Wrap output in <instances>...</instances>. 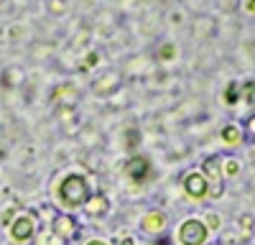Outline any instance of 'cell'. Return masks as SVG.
Here are the masks:
<instances>
[{
    "instance_id": "obj_23",
    "label": "cell",
    "mask_w": 255,
    "mask_h": 245,
    "mask_svg": "<svg viewBox=\"0 0 255 245\" xmlns=\"http://www.w3.org/2000/svg\"><path fill=\"white\" fill-rule=\"evenodd\" d=\"M118 245H135V238H133V235H123V238L118 240Z\"/></svg>"
},
{
    "instance_id": "obj_17",
    "label": "cell",
    "mask_w": 255,
    "mask_h": 245,
    "mask_svg": "<svg viewBox=\"0 0 255 245\" xmlns=\"http://www.w3.org/2000/svg\"><path fill=\"white\" fill-rule=\"evenodd\" d=\"M235 225H238V230H240V238L248 240L253 235V228H255V217L253 215H240Z\"/></svg>"
},
{
    "instance_id": "obj_21",
    "label": "cell",
    "mask_w": 255,
    "mask_h": 245,
    "mask_svg": "<svg viewBox=\"0 0 255 245\" xmlns=\"http://www.w3.org/2000/svg\"><path fill=\"white\" fill-rule=\"evenodd\" d=\"M202 222L207 225V230H209V233H215V230H220V225H222V217H220L217 212H209V215H207V217H204Z\"/></svg>"
},
{
    "instance_id": "obj_25",
    "label": "cell",
    "mask_w": 255,
    "mask_h": 245,
    "mask_svg": "<svg viewBox=\"0 0 255 245\" xmlns=\"http://www.w3.org/2000/svg\"><path fill=\"white\" fill-rule=\"evenodd\" d=\"M168 243H171V240H168V238H163V235H161V238H158V243H156V245H168Z\"/></svg>"
},
{
    "instance_id": "obj_5",
    "label": "cell",
    "mask_w": 255,
    "mask_h": 245,
    "mask_svg": "<svg viewBox=\"0 0 255 245\" xmlns=\"http://www.w3.org/2000/svg\"><path fill=\"white\" fill-rule=\"evenodd\" d=\"M179 243L181 245H204L207 238H209V230H207V225L197 217H189L181 222V228H179Z\"/></svg>"
},
{
    "instance_id": "obj_1",
    "label": "cell",
    "mask_w": 255,
    "mask_h": 245,
    "mask_svg": "<svg viewBox=\"0 0 255 245\" xmlns=\"http://www.w3.org/2000/svg\"><path fill=\"white\" fill-rule=\"evenodd\" d=\"M90 197H92V187H90L87 176H82V174H67L59 181V187H56L59 204H64L69 212L84 207Z\"/></svg>"
},
{
    "instance_id": "obj_29",
    "label": "cell",
    "mask_w": 255,
    "mask_h": 245,
    "mask_svg": "<svg viewBox=\"0 0 255 245\" xmlns=\"http://www.w3.org/2000/svg\"><path fill=\"white\" fill-rule=\"evenodd\" d=\"M215 245H222V243H215Z\"/></svg>"
},
{
    "instance_id": "obj_20",
    "label": "cell",
    "mask_w": 255,
    "mask_h": 245,
    "mask_svg": "<svg viewBox=\"0 0 255 245\" xmlns=\"http://www.w3.org/2000/svg\"><path fill=\"white\" fill-rule=\"evenodd\" d=\"M240 87H243V100L245 102H255V79L240 82Z\"/></svg>"
},
{
    "instance_id": "obj_18",
    "label": "cell",
    "mask_w": 255,
    "mask_h": 245,
    "mask_svg": "<svg viewBox=\"0 0 255 245\" xmlns=\"http://www.w3.org/2000/svg\"><path fill=\"white\" fill-rule=\"evenodd\" d=\"M138 146H140V130L138 128H128V133H125V148L133 151Z\"/></svg>"
},
{
    "instance_id": "obj_8",
    "label": "cell",
    "mask_w": 255,
    "mask_h": 245,
    "mask_svg": "<svg viewBox=\"0 0 255 245\" xmlns=\"http://www.w3.org/2000/svg\"><path fill=\"white\" fill-rule=\"evenodd\" d=\"M166 228H168V217L163 210H148L140 220V233L151 235V238H158Z\"/></svg>"
},
{
    "instance_id": "obj_6",
    "label": "cell",
    "mask_w": 255,
    "mask_h": 245,
    "mask_svg": "<svg viewBox=\"0 0 255 245\" xmlns=\"http://www.w3.org/2000/svg\"><path fill=\"white\" fill-rule=\"evenodd\" d=\"M184 192H186V197H191L194 202H202V199H209V184H207V179L202 176V171H189L186 176H184Z\"/></svg>"
},
{
    "instance_id": "obj_7",
    "label": "cell",
    "mask_w": 255,
    "mask_h": 245,
    "mask_svg": "<svg viewBox=\"0 0 255 245\" xmlns=\"http://www.w3.org/2000/svg\"><path fill=\"white\" fill-rule=\"evenodd\" d=\"M125 174L135 184H145L148 179H151V174H153V166H151V161H148L145 156H130L128 163H125Z\"/></svg>"
},
{
    "instance_id": "obj_10",
    "label": "cell",
    "mask_w": 255,
    "mask_h": 245,
    "mask_svg": "<svg viewBox=\"0 0 255 245\" xmlns=\"http://www.w3.org/2000/svg\"><path fill=\"white\" fill-rule=\"evenodd\" d=\"M110 199L105 197V194H100V192H92V197L87 199V204H84V215H87L90 220H102V217H108L110 215Z\"/></svg>"
},
{
    "instance_id": "obj_13",
    "label": "cell",
    "mask_w": 255,
    "mask_h": 245,
    "mask_svg": "<svg viewBox=\"0 0 255 245\" xmlns=\"http://www.w3.org/2000/svg\"><path fill=\"white\" fill-rule=\"evenodd\" d=\"M28 245H67V243H64L51 228H49V225H44V222H41V228H38V233H36V238L28 243Z\"/></svg>"
},
{
    "instance_id": "obj_28",
    "label": "cell",
    "mask_w": 255,
    "mask_h": 245,
    "mask_svg": "<svg viewBox=\"0 0 255 245\" xmlns=\"http://www.w3.org/2000/svg\"><path fill=\"white\" fill-rule=\"evenodd\" d=\"M3 3H5V0H0V5H3Z\"/></svg>"
},
{
    "instance_id": "obj_3",
    "label": "cell",
    "mask_w": 255,
    "mask_h": 245,
    "mask_svg": "<svg viewBox=\"0 0 255 245\" xmlns=\"http://www.w3.org/2000/svg\"><path fill=\"white\" fill-rule=\"evenodd\" d=\"M38 228H41V220H38L36 210L15 215V220H13V222L8 225V230H10V238H13V240H15L18 245H28V243H31V240L36 238Z\"/></svg>"
},
{
    "instance_id": "obj_9",
    "label": "cell",
    "mask_w": 255,
    "mask_h": 245,
    "mask_svg": "<svg viewBox=\"0 0 255 245\" xmlns=\"http://www.w3.org/2000/svg\"><path fill=\"white\" fill-rule=\"evenodd\" d=\"M79 100V90L72 85V82H59L51 90V102L56 108H74Z\"/></svg>"
},
{
    "instance_id": "obj_11",
    "label": "cell",
    "mask_w": 255,
    "mask_h": 245,
    "mask_svg": "<svg viewBox=\"0 0 255 245\" xmlns=\"http://www.w3.org/2000/svg\"><path fill=\"white\" fill-rule=\"evenodd\" d=\"M118 85H120V74L118 72H105L100 79L92 82V92L108 97V95H113V90H118Z\"/></svg>"
},
{
    "instance_id": "obj_19",
    "label": "cell",
    "mask_w": 255,
    "mask_h": 245,
    "mask_svg": "<svg viewBox=\"0 0 255 245\" xmlns=\"http://www.w3.org/2000/svg\"><path fill=\"white\" fill-rule=\"evenodd\" d=\"M243 135H245L248 143H253V146H255V115L245 118V122H243Z\"/></svg>"
},
{
    "instance_id": "obj_15",
    "label": "cell",
    "mask_w": 255,
    "mask_h": 245,
    "mask_svg": "<svg viewBox=\"0 0 255 245\" xmlns=\"http://www.w3.org/2000/svg\"><path fill=\"white\" fill-rule=\"evenodd\" d=\"M220 166H222V176L225 179H232L240 174V161L232 158V156H220Z\"/></svg>"
},
{
    "instance_id": "obj_14",
    "label": "cell",
    "mask_w": 255,
    "mask_h": 245,
    "mask_svg": "<svg viewBox=\"0 0 255 245\" xmlns=\"http://www.w3.org/2000/svg\"><path fill=\"white\" fill-rule=\"evenodd\" d=\"M220 138L227 143V146H240V143H245L243 125H238V122H227V125L220 130Z\"/></svg>"
},
{
    "instance_id": "obj_2",
    "label": "cell",
    "mask_w": 255,
    "mask_h": 245,
    "mask_svg": "<svg viewBox=\"0 0 255 245\" xmlns=\"http://www.w3.org/2000/svg\"><path fill=\"white\" fill-rule=\"evenodd\" d=\"M49 215H51V220L46 222L49 228L64 240V243H74L79 235H82V222L72 215V212H61V210H56V207H49Z\"/></svg>"
},
{
    "instance_id": "obj_4",
    "label": "cell",
    "mask_w": 255,
    "mask_h": 245,
    "mask_svg": "<svg viewBox=\"0 0 255 245\" xmlns=\"http://www.w3.org/2000/svg\"><path fill=\"white\" fill-rule=\"evenodd\" d=\"M202 176L209 184V199H220L225 194V176L220 166V156H207L202 161Z\"/></svg>"
},
{
    "instance_id": "obj_22",
    "label": "cell",
    "mask_w": 255,
    "mask_h": 245,
    "mask_svg": "<svg viewBox=\"0 0 255 245\" xmlns=\"http://www.w3.org/2000/svg\"><path fill=\"white\" fill-rule=\"evenodd\" d=\"M174 56H176V46H174V44H163V46H161V51H158V59L168 61V59H174Z\"/></svg>"
},
{
    "instance_id": "obj_27",
    "label": "cell",
    "mask_w": 255,
    "mask_h": 245,
    "mask_svg": "<svg viewBox=\"0 0 255 245\" xmlns=\"http://www.w3.org/2000/svg\"><path fill=\"white\" fill-rule=\"evenodd\" d=\"M253 158H255V146H253Z\"/></svg>"
},
{
    "instance_id": "obj_24",
    "label": "cell",
    "mask_w": 255,
    "mask_h": 245,
    "mask_svg": "<svg viewBox=\"0 0 255 245\" xmlns=\"http://www.w3.org/2000/svg\"><path fill=\"white\" fill-rule=\"evenodd\" d=\"M84 245H110L108 240H102V238H92V240H87Z\"/></svg>"
},
{
    "instance_id": "obj_12",
    "label": "cell",
    "mask_w": 255,
    "mask_h": 245,
    "mask_svg": "<svg viewBox=\"0 0 255 245\" xmlns=\"http://www.w3.org/2000/svg\"><path fill=\"white\" fill-rule=\"evenodd\" d=\"M23 79H26L23 67L10 64V67H5V69H3V74H0V85H3L5 90H18L20 85H23Z\"/></svg>"
},
{
    "instance_id": "obj_16",
    "label": "cell",
    "mask_w": 255,
    "mask_h": 245,
    "mask_svg": "<svg viewBox=\"0 0 255 245\" xmlns=\"http://www.w3.org/2000/svg\"><path fill=\"white\" fill-rule=\"evenodd\" d=\"M243 100V87H240V82H230V85L225 87V102L227 105H238V102Z\"/></svg>"
},
{
    "instance_id": "obj_26",
    "label": "cell",
    "mask_w": 255,
    "mask_h": 245,
    "mask_svg": "<svg viewBox=\"0 0 255 245\" xmlns=\"http://www.w3.org/2000/svg\"><path fill=\"white\" fill-rule=\"evenodd\" d=\"M248 10H250V13H255V0H248Z\"/></svg>"
}]
</instances>
